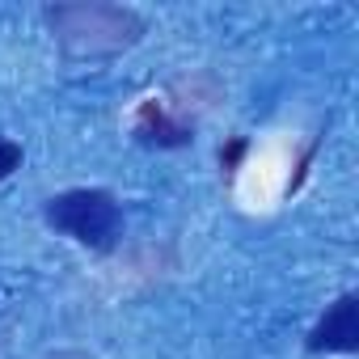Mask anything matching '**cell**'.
<instances>
[{"label":"cell","mask_w":359,"mask_h":359,"mask_svg":"<svg viewBox=\"0 0 359 359\" xmlns=\"http://www.w3.org/2000/svg\"><path fill=\"white\" fill-rule=\"evenodd\" d=\"M47 22L72 55L123 51L144 34V22L123 5H51Z\"/></svg>","instance_id":"obj_1"},{"label":"cell","mask_w":359,"mask_h":359,"mask_svg":"<svg viewBox=\"0 0 359 359\" xmlns=\"http://www.w3.org/2000/svg\"><path fill=\"white\" fill-rule=\"evenodd\" d=\"M47 220L60 233H68L72 241L93 245V250L114 245V237L123 229V212H118L114 195H106V191H64L47 203Z\"/></svg>","instance_id":"obj_2"},{"label":"cell","mask_w":359,"mask_h":359,"mask_svg":"<svg viewBox=\"0 0 359 359\" xmlns=\"http://www.w3.org/2000/svg\"><path fill=\"white\" fill-rule=\"evenodd\" d=\"M309 351H334V355L359 351V300H355L351 292L338 296V300L325 309V317L313 325Z\"/></svg>","instance_id":"obj_3"},{"label":"cell","mask_w":359,"mask_h":359,"mask_svg":"<svg viewBox=\"0 0 359 359\" xmlns=\"http://www.w3.org/2000/svg\"><path fill=\"white\" fill-rule=\"evenodd\" d=\"M135 135H140L144 144H156V148H177V144H191V127L173 123V118H169V110H165L156 97L140 106V114H135Z\"/></svg>","instance_id":"obj_4"},{"label":"cell","mask_w":359,"mask_h":359,"mask_svg":"<svg viewBox=\"0 0 359 359\" xmlns=\"http://www.w3.org/2000/svg\"><path fill=\"white\" fill-rule=\"evenodd\" d=\"M22 165V144H13V140H0V182L13 173Z\"/></svg>","instance_id":"obj_5"},{"label":"cell","mask_w":359,"mask_h":359,"mask_svg":"<svg viewBox=\"0 0 359 359\" xmlns=\"http://www.w3.org/2000/svg\"><path fill=\"white\" fill-rule=\"evenodd\" d=\"M241 152H245V140H233L224 152H220V161H224V169H237V161H241Z\"/></svg>","instance_id":"obj_6"}]
</instances>
